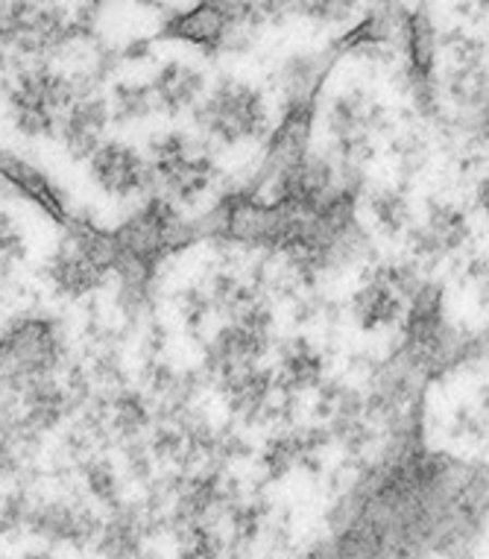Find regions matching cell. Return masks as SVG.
<instances>
[{
  "label": "cell",
  "mask_w": 489,
  "mask_h": 559,
  "mask_svg": "<svg viewBox=\"0 0 489 559\" xmlns=\"http://www.w3.org/2000/svg\"><path fill=\"white\" fill-rule=\"evenodd\" d=\"M65 360V334L50 317H19L0 329V390L21 393L53 378Z\"/></svg>",
  "instance_id": "cell-1"
},
{
  "label": "cell",
  "mask_w": 489,
  "mask_h": 559,
  "mask_svg": "<svg viewBox=\"0 0 489 559\" xmlns=\"http://www.w3.org/2000/svg\"><path fill=\"white\" fill-rule=\"evenodd\" d=\"M194 123L208 141L235 147L267 135L270 111L264 94L255 85L235 76H220L212 92L194 106Z\"/></svg>",
  "instance_id": "cell-2"
},
{
  "label": "cell",
  "mask_w": 489,
  "mask_h": 559,
  "mask_svg": "<svg viewBox=\"0 0 489 559\" xmlns=\"http://www.w3.org/2000/svg\"><path fill=\"white\" fill-rule=\"evenodd\" d=\"M83 85L56 74L47 64L27 68L15 76L10 88L12 123L27 138H56L62 111L74 103Z\"/></svg>",
  "instance_id": "cell-3"
},
{
  "label": "cell",
  "mask_w": 489,
  "mask_h": 559,
  "mask_svg": "<svg viewBox=\"0 0 489 559\" xmlns=\"http://www.w3.org/2000/svg\"><path fill=\"white\" fill-rule=\"evenodd\" d=\"M88 174L103 193L115 200H132V197H153L158 188L156 174L147 158L139 150L123 141H103L88 158Z\"/></svg>",
  "instance_id": "cell-4"
},
{
  "label": "cell",
  "mask_w": 489,
  "mask_h": 559,
  "mask_svg": "<svg viewBox=\"0 0 489 559\" xmlns=\"http://www.w3.org/2000/svg\"><path fill=\"white\" fill-rule=\"evenodd\" d=\"M402 41H405L407 50V83H410L414 100L419 103V109L431 115L437 109V33L434 21H431L425 7H416L414 12H407Z\"/></svg>",
  "instance_id": "cell-5"
},
{
  "label": "cell",
  "mask_w": 489,
  "mask_h": 559,
  "mask_svg": "<svg viewBox=\"0 0 489 559\" xmlns=\"http://www.w3.org/2000/svg\"><path fill=\"white\" fill-rule=\"evenodd\" d=\"M109 100L94 94L92 88H83L76 94L74 103L62 111L56 138H62V144L76 162H88L94 150L103 144L106 127H109Z\"/></svg>",
  "instance_id": "cell-6"
},
{
  "label": "cell",
  "mask_w": 489,
  "mask_h": 559,
  "mask_svg": "<svg viewBox=\"0 0 489 559\" xmlns=\"http://www.w3.org/2000/svg\"><path fill=\"white\" fill-rule=\"evenodd\" d=\"M27 527L47 542H62V545H85L97 539L103 524L94 519L92 510L76 504H50L33 507L27 515Z\"/></svg>",
  "instance_id": "cell-7"
},
{
  "label": "cell",
  "mask_w": 489,
  "mask_h": 559,
  "mask_svg": "<svg viewBox=\"0 0 489 559\" xmlns=\"http://www.w3.org/2000/svg\"><path fill=\"white\" fill-rule=\"evenodd\" d=\"M153 100H156V111L165 115H179V111L194 109L200 97L205 92L203 71H196L194 64L170 59L156 71L153 83H150Z\"/></svg>",
  "instance_id": "cell-8"
},
{
  "label": "cell",
  "mask_w": 489,
  "mask_h": 559,
  "mask_svg": "<svg viewBox=\"0 0 489 559\" xmlns=\"http://www.w3.org/2000/svg\"><path fill=\"white\" fill-rule=\"evenodd\" d=\"M0 174L7 176V179H10L21 193H27L29 200L38 202V205H41L53 221L59 223L71 221V217H68L65 197L59 193V188H56V185L50 182L38 167L27 165L24 158L12 156V153H3V150H0Z\"/></svg>",
  "instance_id": "cell-9"
},
{
  "label": "cell",
  "mask_w": 489,
  "mask_h": 559,
  "mask_svg": "<svg viewBox=\"0 0 489 559\" xmlns=\"http://www.w3.org/2000/svg\"><path fill=\"white\" fill-rule=\"evenodd\" d=\"M351 311H355V320L363 331L387 329L402 317V296L384 278L372 275L351 299Z\"/></svg>",
  "instance_id": "cell-10"
},
{
  "label": "cell",
  "mask_w": 489,
  "mask_h": 559,
  "mask_svg": "<svg viewBox=\"0 0 489 559\" xmlns=\"http://www.w3.org/2000/svg\"><path fill=\"white\" fill-rule=\"evenodd\" d=\"M323 376V358L305 337L287 340L282 346V384L287 390H305L320 384Z\"/></svg>",
  "instance_id": "cell-11"
},
{
  "label": "cell",
  "mask_w": 489,
  "mask_h": 559,
  "mask_svg": "<svg viewBox=\"0 0 489 559\" xmlns=\"http://www.w3.org/2000/svg\"><path fill=\"white\" fill-rule=\"evenodd\" d=\"M97 548L109 559H135L141 550L139 522L132 515H118L97 533Z\"/></svg>",
  "instance_id": "cell-12"
},
{
  "label": "cell",
  "mask_w": 489,
  "mask_h": 559,
  "mask_svg": "<svg viewBox=\"0 0 489 559\" xmlns=\"http://www.w3.org/2000/svg\"><path fill=\"white\" fill-rule=\"evenodd\" d=\"M431 240H434V247L440 249V255L449 252V249H457L469 235V226H466V217L461 214V209H454V205H443V202H437L431 205V212H428V223L422 226Z\"/></svg>",
  "instance_id": "cell-13"
},
{
  "label": "cell",
  "mask_w": 489,
  "mask_h": 559,
  "mask_svg": "<svg viewBox=\"0 0 489 559\" xmlns=\"http://www.w3.org/2000/svg\"><path fill=\"white\" fill-rule=\"evenodd\" d=\"M156 111V100L150 92V83H118L111 88L109 115L118 123H130V120H144L147 115Z\"/></svg>",
  "instance_id": "cell-14"
},
{
  "label": "cell",
  "mask_w": 489,
  "mask_h": 559,
  "mask_svg": "<svg viewBox=\"0 0 489 559\" xmlns=\"http://www.w3.org/2000/svg\"><path fill=\"white\" fill-rule=\"evenodd\" d=\"M370 212L375 217L381 229L387 231V235H398V231H405L414 221V214H410V202L402 191H393V188H384V191H375L370 197Z\"/></svg>",
  "instance_id": "cell-15"
},
{
  "label": "cell",
  "mask_w": 489,
  "mask_h": 559,
  "mask_svg": "<svg viewBox=\"0 0 489 559\" xmlns=\"http://www.w3.org/2000/svg\"><path fill=\"white\" fill-rule=\"evenodd\" d=\"M223 539L205 524H188L179 539V557L176 559H223Z\"/></svg>",
  "instance_id": "cell-16"
},
{
  "label": "cell",
  "mask_w": 489,
  "mask_h": 559,
  "mask_svg": "<svg viewBox=\"0 0 489 559\" xmlns=\"http://www.w3.org/2000/svg\"><path fill=\"white\" fill-rule=\"evenodd\" d=\"M358 0H296V15L323 21V24H346Z\"/></svg>",
  "instance_id": "cell-17"
},
{
  "label": "cell",
  "mask_w": 489,
  "mask_h": 559,
  "mask_svg": "<svg viewBox=\"0 0 489 559\" xmlns=\"http://www.w3.org/2000/svg\"><path fill=\"white\" fill-rule=\"evenodd\" d=\"M144 425H147V404L141 402V395H120L115 402V428L123 433H139Z\"/></svg>",
  "instance_id": "cell-18"
},
{
  "label": "cell",
  "mask_w": 489,
  "mask_h": 559,
  "mask_svg": "<svg viewBox=\"0 0 489 559\" xmlns=\"http://www.w3.org/2000/svg\"><path fill=\"white\" fill-rule=\"evenodd\" d=\"M85 484L94 492V498H100L106 504H118V480H115V472H111L109 463L103 460H94L85 468Z\"/></svg>",
  "instance_id": "cell-19"
},
{
  "label": "cell",
  "mask_w": 489,
  "mask_h": 559,
  "mask_svg": "<svg viewBox=\"0 0 489 559\" xmlns=\"http://www.w3.org/2000/svg\"><path fill=\"white\" fill-rule=\"evenodd\" d=\"M33 507L27 504L24 496H12L7 504L0 507V531L3 533H15L21 527H27V515Z\"/></svg>",
  "instance_id": "cell-20"
},
{
  "label": "cell",
  "mask_w": 489,
  "mask_h": 559,
  "mask_svg": "<svg viewBox=\"0 0 489 559\" xmlns=\"http://www.w3.org/2000/svg\"><path fill=\"white\" fill-rule=\"evenodd\" d=\"M21 559H53L50 554H27V557H21Z\"/></svg>",
  "instance_id": "cell-21"
}]
</instances>
